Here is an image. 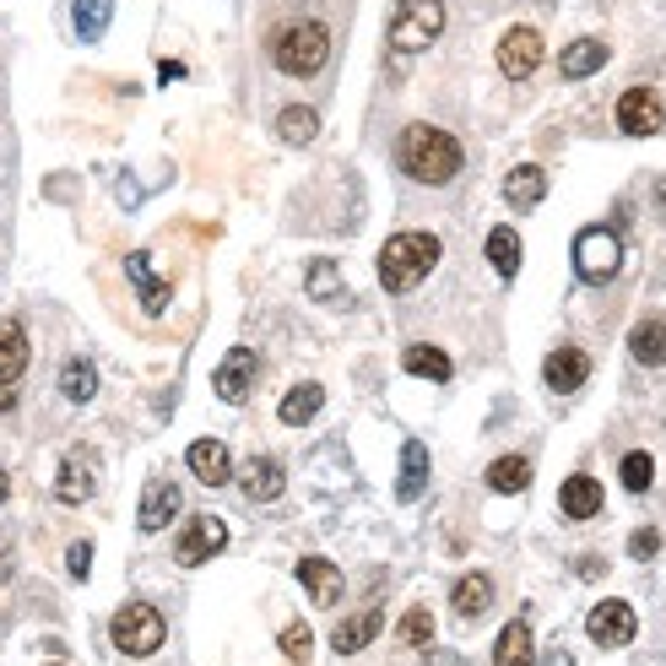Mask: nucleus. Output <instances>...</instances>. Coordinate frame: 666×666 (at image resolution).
Segmentation results:
<instances>
[{"label":"nucleus","mask_w":666,"mask_h":666,"mask_svg":"<svg viewBox=\"0 0 666 666\" xmlns=\"http://www.w3.org/2000/svg\"><path fill=\"white\" fill-rule=\"evenodd\" d=\"M396 163L407 179L417 185H450L466 163V152H460V141L450 130L439 126H407L401 130V141H396Z\"/></svg>","instance_id":"obj_1"},{"label":"nucleus","mask_w":666,"mask_h":666,"mask_svg":"<svg viewBox=\"0 0 666 666\" xmlns=\"http://www.w3.org/2000/svg\"><path fill=\"white\" fill-rule=\"evenodd\" d=\"M434 260H439V239L434 233H396V239H385V250H379V288L385 292H412L428 271H434Z\"/></svg>","instance_id":"obj_2"},{"label":"nucleus","mask_w":666,"mask_h":666,"mask_svg":"<svg viewBox=\"0 0 666 666\" xmlns=\"http://www.w3.org/2000/svg\"><path fill=\"white\" fill-rule=\"evenodd\" d=\"M326 54H331L326 22L298 17V22H288V28L271 33V60H277V71H288V77H315V71L326 66Z\"/></svg>","instance_id":"obj_3"},{"label":"nucleus","mask_w":666,"mask_h":666,"mask_svg":"<svg viewBox=\"0 0 666 666\" xmlns=\"http://www.w3.org/2000/svg\"><path fill=\"white\" fill-rule=\"evenodd\" d=\"M445 33V0H396L390 11V54H423Z\"/></svg>","instance_id":"obj_4"},{"label":"nucleus","mask_w":666,"mask_h":666,"mask_svg":"<svg viewBox=\"0 0 666 666\" xmlns=\"http://www.w3.org/2000/svg\"><path fill=\"white\" fill-rule=\"evenodd\" d=\"M109 634H115V650H126V656H152V650H163L168 639V624L158 607H147V602H130V607H120L115 613V624H109Z\"/></svg>","instance_id":"obj_5"},{"label":"nucleus","mask_w":666,"mask_h":666,"mask_svg":"<svg viewBox=\"0 0 666 666\" xmlns=\"http://www.w3.org/2000/svg\"><path fill=\"white\" fill-rule=\"evenodd\" d=\"M618 266H624V239L613 228L596 222V228L575 233V271H580V282H613Z\"/></svg>","instance_id":"obj_6"},{"label":"nucleus","mask_w":666,"mask_h":666,"mask_svg":"<svg viewBox=\"0 0 666 666\" xmlns=\"http://www.w3.org/2000/svg\"><path fill=\"white\" fill-rule=\"evenodd\" d=\"M222 547H228V526H222L217 515H190L185 531H179V541H173V558H179L185 569H196V564L217 558Z\"/></svg>","instance_id":"obj_7"},{"label":"nucleus","mask_w":666,"mask_h":666,"mask_svg":"<svg viewBox=\"0 0 666 666\" xmlns=\"http://www.w3.org/2000/svg\"><path fill=\"white\" fill-rule=\"evenodd\" d=\"M585 634H590V645L624 650L628 639L639 634V618H634V607H628V602L607 596V602H596V607H590V618H585Z\"/></svg>","instance_id":"obj_8"},{"label":"nucleus","mask_w":666,"mask_h":666,"mask_svg":"<svg viewBox=\"0 0 666 666\" xmlns=\"http://www.w3.org/2000/svg\"><path fill=\"white\" fill-rule=\"evenodd\" d=\"M541 54H547V43H541L537 28H509L499 39V77L504 82H526V77H537Z\"/></svg>","instance_id":"obj_9"},{"label":"nucleus","mask_w":666,"mask_h":666,"mask_svg":"<svg viewBox=\"0 0 666 666\" xmlns=\"http://www.w3.org/2000/svg\"><path fill=\"white\" fill-rule=\"evenodd\" d=\"M666 126V109L656 98V87H628L618 98V130L624 136H656Z\"/></svg>","instance_id":"obj_10"},{"label":"nucleus","mask_w":666,"mask_h":666,"mask_svg":"<svg viewBox=\"0 0 666 666\" xmlns=\"http://www.w3.org/2000/svg\"><path fill=\"white\" fill-rule=\"evenodd\" d=\"M255 369H260V358H255L250 347H233L222 364H217V375H211V390L222 396V401H245L255 385Z\"/></svg>","instance_id":"obj_11"},{"label":"nucleus","mask_w":666,"mask_h":666,"mask_svg":"<svg viewBox=\"0 0 666 666\" xmlns=\"http://www.w3.org/2000/svg\"><path fill=\"white\" fill-rule=\"evenodd\" d=\"M239 488H245V499H255V504L282 499V488H288V477H282V460L250 456L245 466H239Z\"/></svg>","instance_id":"obj_12"},{"label":"nucleus","mask_w":666,"mask_h":666,"mask_svg":"<svg viewBox=\"0 0 666 666\" xmlns=\"http://www.w3.org/2000/svg\"><path fill=\"white\" fill-rule=\"evenodd\" d=\"M541 379H547V390L569 396V390H580L585 379H590V358H585L580 347H558V352H547V364H541Z\"/></svg>","instance_id":"obj_13"},{"label":"nucleus","mask_w":666,"mask_h":666,"mask_svg":"<svg viewBox=\"0 0 666 666\" xmlns=\"http://www.w3.org/2000/svg\"><path fill=\"white\" fill-rule=\"evenodd\" d=\"M185 460H190V477H201L207 488H222V483L233 477V456H228L222 439H196Z\"/></svg>","instance_id":"obj_14"},{"label":"nucleus","mask_w":666,"mask_h":666,"mask_svg":"<svg viewBox=\"0 0 666 666\" xmlns=\"http://www.w3.org/2000/svg\"><path fill=\"white\" fill-rule=\"evenodd\" d=\"M54 499H60V504H87V499H92V450H71V456L60 460Z\"/></svg>","instance_id":"obj_15"},{"label":"nucleus","mask_w":666,"mask_h":666,"mask_svg":"<svg viewBox=\"0 0 666 666\" xmlns=\"http://www.w3.org/2000/svg\"><path fill=\"white\" fill-rule=\"evenodd\" d=\"M298 580H304V590H309L320 607H336V602H341V569H336L331 558H320V553L298 558Z\"/></svg>","instance_id":"obj_16"},{"label":"nucleus","mask_w":666,"mask_h":666,"mask_svg":"<svg viewBox=\"0 0 666 666\" xmlns=\"http://www.w3.org/2000/svg\"><path fill=\"white\" fill-rule=\"evenodd\" d=\"M385 628V618H379V607H364V613H352L347 624H336L331 634V650L336 656H358L364 645H375V634Z\"/></svg>","instance_id":"obj_17"},{"label":"nucleus","mask_w":666,"mask_h":666,"mask_svg":"<svg viewBox=\"0 0 666 666\" xmlns=\"http://www.w3.org/2000/svg\"><path fill=\"white\" fill-rule=\"evenodd\" d=\"M28 358H33V347H28L22 320H6L0 326V385H17V379L28 375Z\"/></svg>","instance_id":"obj_18"},{"label":"nucleus","mask_w":666,"mask_h":666,"mask_svg":"<svg viewBox=\"0 0 666 666\" xmlns=\"http://www.w3.org/2000/svg\"><path fill=\"white\" fill-rule=\"evenodd\" d=\"M179 515V483H147V494H141V531H163L168 520Z\"/></svg>","instance_id":"obj_19"},{"label":"nucleus","mask_w":666,"mask_h":666,"mask_svg":"<svg viewBox=\"0 0 666 666\" xmlns=\"http://www.w3.org/2000/svg\"><path fill=\"white\" fill-rule=\"evenodd\" d=\"M541 196H547V173H541L537 163H520V168L504 173V201L515 211H531Z\"/></svg>","instance_id":"obj_20"},{"label":"nucleus","mask_w":666,"mask_h":666,"mask_svg":"<svg viewBox=\"0 0 666 666\" xmlns=\"http://www.w3.org/2000/svg\"><path fill=\"white\" fill-rule=\"evenodd\" d=\"M558 509H564L569 520H590V515L602 509V483L585 477V471H575V477L558 488Z\"/></svg>","instance_id":"obj_21"},{"label":"nucleus","mask_w":666,"mask_h":666,"mask_svg":"<svg viewBox=\"0 0 666 666\" xmlns=\"http://www.w3.org/2000/svg\"><path fill=\"white\" fill-rule=\"evenodd\" d=\"M494 666H537V645H531V624L526 618L504 624L499 645H494Z\"/></svg>","instance_id":"obj_22"},{"label":"nucleus","mask_w":666,"mask_h":666,"mask_svg":"<svg viewBox=\"0 0 666 666\" xmlns=\"http://www.w3.org/2000/svg\"><path fill=\"white\" fill-rule=\"evenodd\" d=\"M602 66H607V43H602V39H580V43H569V49L558 54V71H564V82L596 77Z\"/></svg>","instance_id":"obj_23"},{"label":"nucleus","mask_w":666,"mask_h":666,"mask_svg":"<svg viewBox=\"0 0 666 666\" xmlns=\"http://www.w3.org/2000/svg\"><path fill=\"white\" fill-rule=\"evenodd\" d=\"M450 607H456L460 618H483V607H494V580H488L483 569L460 575L456 590H450Z\"/></svg>","instance_id":"obj_24"},{"label":"nucleus","mask_w":666,"mask_h":666,"mask_svg":"<svg viewBox=\"0 0 666 666\" xmlns=\"http://www.w3.org/2000/svg\"><path fill=\"white\" fill-rule=\"evenodd\" d=\"M628 352H634V364L662 369L666 364V320H639V326L628 331Z\"/></svg>","instance_id":"obj_25"},{"label":"nucleus","mask_w":666,"mask_h":666,"mask_svg":"<svg viewBox=\"0 0 666 666\" xmlns=\"http://www.w3.org/2000/svg\"><path fill=\"white\" fill-rule=\"evenodd\" d=\"M401 369L417 379H434V385H450V358H445L434 341H412V347L401 352Z\"/></svg>","instance_id":"obj_26"},{"label":"nucleus","mask_w":666,"mask_h":666,"mask_svg":"<svg viewBox=\"0 0 666 666\" xmlns=\"http://www.w3.org/2000/svg\"><path fill=\"white\" fill-rule=\"evenodd\" d=\"M423 488H428V450H423V439H407V450H401V483H396V494L401 504L423 499Z\"/></svg>","instance_id":"obj_27"},{"label":"nucleus","mask_w":666,"mask_h":666,"mask_svg":"<svg viewBox=\"0 0 666 666\" xmlns=\"http://www.w3.org/2000/svg\"><path fill=\"white\" fill-rule=\"evenodd\" d=\"M126 271H130V282H136V292H141V304H147V315H163L168 309V282L152 277L147 255H126Z\"/></svg>","instance_id":"obj_28"},{"label":"nucleus","mask_w":666,"mask_h":666,"mask_svg":"<svg viewBox=\"0 0 666 666\" xmlns=\"http://www.w3.org/2000/svg\"><path fill=\"white\" fill-rule=\"evenodd\" d=\"M320 401H326V390H320V385H292L288 396H282V407H277V417H282L288 428H304L309 417L320 412Z\"/></svg>","instance_id":"obj_29"},{"label":"nucleus","mask_w":666,"mask_h":666,"mask_svg":"<svg viewBox=\"0 0 666 666\" xmlns=\"http://www.w3.org/2000/svg\"><path fill=\"white\" fill-rule=\"evenodd\" d=\"M483 255L494 260V271L509 282V277L520 271V233H515V228H494V233H488V245H483Z\"/></svg>","instance_id":"obj_30"},{"label":"nucleus","mask_w":666,"mask_h":666,"mask_svg":"<svg viewBox=\"0 0 666 666\" xmlns=\"http://www.w3.org/2000/svg\"><path fill=\"white\" fill-rule=\"evenodd\" d=\"M304 288H309V298H326L331 309H347V304H352L347 288H341V277H336V260H315L309 277H304Z\"/></svg>","instance_id":"obj_31"},{"label":"nucleus","mask_w":666,"mask_h":666,"mask_svg":"<svg viewBox=\"0 0 666 666\" xmlns=\"http://www.w3.org/2000/svg\"><path fill=\"white\" fill-rule=\"evenodd\" d=\"M109 17H115V0H77V6H71V22H77V39L82 43L103 39Z\"/></svg>","instance_id":"obj_32"},{"label":"nucleus","mask_w":666,"mask_h":666,"mask_svg":"<svg viewBox=\"0 0 666 666\" xmlns=\"http://www.w3.org/2000/svg\"><path fill=\"white\" fill-rule=\"evenodd\" d=\"M526 483H531V460L526 456H499L488 466V488L494 494H526Z\"/></svg>","instance_id":"obj_33"},{"label":"nucleus","mask_w":666,"mask_h":666,"mask_svg":"<svg viewBox=\"0 0 666 666\" xmlns=\"http://www.w3.org/2000/svg\"><path fill=\"white\" fill-rule=\"evenodd\" d=\"M315 130H320V115L315 109H304V103H292L277 115V136L288 141V147H309L315 141Z\"/></svg>","instance_id":"obj_34"},{"label":"nucleus","mask_w":666,"mask_h":666,"mask_svg":"<svg viewBox=\"0 0 666 666\" xmlns=\"http://www.w3.org/2000/svg\"><path fill=\"white\" fill-rule=\"evenodd\" d=\"M60 390H66V401H92V390H98V369H92L87 358H71V364L60 369Z\"/></svg>","instance_id":"obj_35"},{"label":"nucleus","mask_w":666,"mask_h":666,"mask_svg":"<svg viewBox=\"0 0 666 666\" xmlns=\"http://www.w3.org/2000/svg\"><path fill=\"white\" fill-rule=\"evenodd\" d=\"M396 634H401V645H407V650H428V645H434V613H428V607H412V613L401 618Z\"/></svg>","instance_id":"obj_36"},{"label":"nucleus","mask_w":666,"mask_h":666,"mask_svg":"<svg viewBox=\"0 0 666 666\" xmlns=\"http://www.w3.org/2000/svg\"><path fill=\"white\" fill-rule=\"evenodd\" d=\"M618 477H624L628 494H645V488H650V477H656V460L645 456V450H628L624 466H618Z\"/></svg>","instance_id":"obj_37"},{"label":"nucleus","mask_w":666,"mask_h":666,"mask_svg":"<svg viewBox=\"0 0 666 666\" xmlns=\"http://www.w3.org/2000/svg\"><path fill=\"white\" fill-rule=\"evenodd\" d=\"M309 650H315L309 624H288V628H282V656H288V662H309Z\"/></svg>","instance_id":"obj_38"},{"label":"nucleus","mask_w":666,"mask_h":666,"mask_svg":"<svg viewBox=\"0 0 666 666\" xmlns=\"http://www.w3.org/2000/svg\"><path fill=\"white\" fill-rule=\"evenodd\" d=\"M628 553H634V558H656V553H662V531H656V526L634 531V541H628Z\"/></svg>","instance_id":"obj_39"},{"label":"nucleus","mask_w":666,"mask_h":666,"mask_svg":"<svg viewBox=\"0 0 666 666\" xmlns=\"http://www.w3.org/2000/svg\"><path fill=\"white\" fill-rule=\"evenodd\" d=\"M66 569H71V580H87V569H92V547L77 541L71 553H66Z\"/></svg>","instance_id":"obj_40"},{"label":"nucleus","mask_w":666,"mask_h":666,"mask_svg":"<svg viewBox=\"0 0 666 666\" xmlns=\"http://www.w3.org/2000/svg\"><path fill=\"white\" fill-rule=\"evenodd\" d=\"M580 575H585V580H602V575H607V564H602V558H585Z\"/></svg>","instance_id":"obj_41"},{"label":"nucleus","mask_w":666,"mask_h":666,"mask_svg":"<svg viewBox=\"0 0 666 666\" xmlns=\"http://www.w3.org/2000/svg\"><path fill=\"white\" fill-rule=\"evenodd\" d=\"M11 407H17V390H11V385H0V412H11Z\"/></svg>","instance_id":"obj_42"},{"label":"nucleus","mask_w":666,"mask_h":666,"mask_svg":"<svg viewBox=\"0 0 666 666\" xmlns=\"http://www.w3.org/2000/svg\"><path fill=\"white\" fill-rule=\"evenodd\" d=\"M547 666H575V662H569V650H547Z\"/></svg>","instance_id":"obj_43"},{"label":"nucleus","mask_w":666,"mask_h":666,"mask_svg":"<svg viewBox=\"0 0 666 666\" xmlns=\"http://www.w3.org/2000/svg\"><path fill=\"white\" fill-rule=\"evenodd\" d=\"M11 499V477H6V466H0V504Z\"/></svg>","instance_id":"obj_44"},{"label":"nucleus","mask_w":666,"mask_h":666,"mask_svg":"<svg viewBox=\"0 0 666 666\" xmlns=\"http://www.w3.org/2000/svg\"><path fill=\"white\" fill-rule=\"evenodd\" d=\"M656 207L666 211V179H656Z\"/></svg>","instance_id":"obj_45"}]
</instances>
